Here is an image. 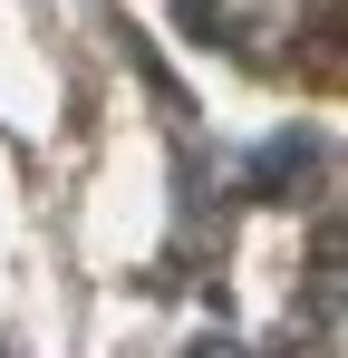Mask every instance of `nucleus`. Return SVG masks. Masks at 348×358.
Returning a JSON list of instances; mask_svg holds the SVG:
<instances>
[{
	"instance_id": "1",
	"label": "nucleus",
	"mask_w": 348,
	"mask_h": 358,
	"mask_svg": "<svg viewBox=\"0 0 348 358\" xmlns=\"http://www.w3.org/2000/svg\"><path fill=\"white\" fill-rule=\"evenodd\" d=\"M184 358H252V349H242V339H194Z\"/></svg>"
}]
</instances>
